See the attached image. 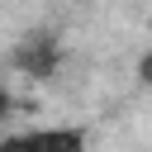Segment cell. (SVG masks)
<instances>
[{"instance_id": "6da1fadb", "label": "cell", "mask_w": 152, "mask_h": 152, "mask_svg": "<svg viewBox=\"0 0 152 152\" xmlns=\"http://www.w3.org/2000/svg\"><path fill=\"white\" fill-rule=\"evenodd\" d=\"M0 152H86V128H24V133H5Z\"/></svg>"}, {"instance_id": "7a4b0ae2", "label": "cell", "mask_w": 152, "mask_h": 152, "mask_svg": "<svg viewBox=\"0 0 152 152\" xmlns=\"http://www.w3.org/2000/svg\"><path fill=\"white\" fill-rule=\"evenodd\" d=\"M57 62H62V43H57L52 33H28V38L14 48V66H19L24 76L48 81V76L57 71Z\"/></svg>"}, {"instance_id": "3957f363", "label": "cell", "mask_w": 152, "mask_h": 152, "mask_svg": "<svg viewBox=\"0 0 152 152\" xmlns=\"http://www.w3.org/2000/svg\"><path fill=\"white\" fill-rule=\"evenodd\" d=\"M138 76H142V81H147V86H152V52H147V57H142V62H138Z\"/></svg>"}, {"instance_id": "277c9868", "label": "cell", "mask_w": 152, "mask_h": 152, "mask_svg": "<svg viewBox=\"0 0 152 152\" xmlns=\"http://www.w3.org/2000/svg\"><path fill=\"white\" fill-rule=\"evenodd\" d=\"M10 109H14V100H10V90L0 86V119H10Z\"/></svg>"}]
</instances>
